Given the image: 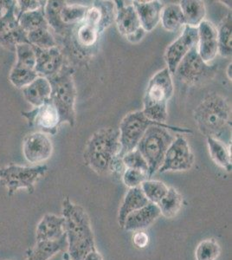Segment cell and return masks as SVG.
<instances>
[{
    "mask_svg": "<svg viewBox=\"0 0 232 260\" xmlns=\"http://www.w3.org/2000/svg\"><path fill=\"white\" fill-rule=\"evenodd\" d=\"M65 3V1L61 0H50L46 1L44 6V15L48 25L50 28H52L55 32L58 33L60 35L64 34V31L67 29L62 24L60 18V12Z\"/></svg>",
    "mask_w": 232,
    "mask_h": 260,
    "instance_id": "cell-29",
    "label": "cell"
},
{
    "mask_svg": "<svg viewBox=\"0 0 232 260\" xmlns=\"http://www.w3.org/2000/svg\"><path fill=\"white\" fill-rule=\"evenodd\" d=\"M48 171L47 165L25 166L12 165L0 168V184L7 189L9 197L19 189H26L33 193L36 184L41 180Z\"/></svg>",
    "mask_w": 232,
    "mask_h": 260,
    "instance_id": "cell-7",
    "label": "cell"
},
{
    "mask_svg": "<svg viewBox=\"0 0 232 260\" xmlns=\"http://www.w3.org/2000/svg\"><path fill=\"white\" fill-rule=\"evenodd\" d=\"M39 77V75L37 74L34 70L21 68L14 65V67L10 72L9 80L17 89H22L29 85V83H32Z\"/></svg>",
    "mask_w": 232,
    "mask_h": 260,
    "instance_id": "cell-37",
    "label": "cell"
},
{
    "mask_svg": "<svg viewBox=\"0 0 232 260\" xmlns=\"http://www.w3.org/2000/svg\"><path fill=\"white\" fill-rule=\"evenodd\" d=\"M172 73L168 68L157 72L147 84L143 98V113L152 121L167 123L168 103L174 95Z\"/></svg>",
    "mask_w": 232,
    "mask_h": 260,
    "instance_id": "cell-4",
    "label": "cell"
},
{
    "mask_svg": "<svg viewBox=\"0 0 232 260\" xmlns=\"http://www.w3.org/2000/svg\"><path fill=\"white\" fill-rule=\"evenodd\" d=\"M207 145L213 161L227 171H231V152L229 146L215 137H207Z\"/></svg>",
    "mask_w": 232,
    "mask_h": 260,
    "instance_id": "cell-25",
    "label": "cell"
},
{
    "mask_svg": "<svg viewBox=\"0 0 232 260\" xmlns=\"http://www.w3.org/2000/svg\"><path fill=\"white\" fill-rule=\"evenodd\" d=\"M65 220L62 216L47 213L42 218L36 230V241L56 240L65 234Z\"/></svg>",
    "mask_w": 232,
    "mask_h": 260,
    "instance_id": "cell-20",
    "label": "cell"
},
{
    "mask_svg": "<svg viewBox=\"0 0 232 260\" xmlns=\"http://www.w3.org/2000/svg\"><path fill=\"white\" fill-rule=\"evenodd\" d=\"M88 9V6L83 5H69L65 3L60 12V18L62 24L66 28L71 25L79 24L85 18Z\"/></svg>",
    "mask_w": 232,
    "mask_h": 260,
    "instance_id": "cell-32",
    "label": "cell"
},
{
    "mask_svg": "<svg viewBox=\"0 0 232 260\" xmlns=\"http://www.w3.org/2000/svg\"><path fill=\"white\" fill-rule=\"evenodd\" d=\"M132 242L136 247L140 249L145 248L149 243V237L143 231H138L132 236Z\"/></svg>",
    "mask_w": 232,
    "mask_h": 260,
    "instance_id": "cell-41",
    "label": "cell"
},
{
    "mask_svg": "<svg viewBox=\"0 0 232 260\" xmlns=\"http://www.w3.org/2000/svg\"><path fill=\"white\" fill-rule=\"evenodd\" d=\"M197 28L185 25L182 34L167 48L164 61L172 75L186 54L197 45Z\"/></svg>",
    "mask_w": 232,
    "mask_h": 260,
    "instance_id": "cell-13",
    "label": "cell"
},
{
    "mask_svg": "<svg viewBox=\"0 0 232 260\" xmlns=\"http://www.w3.org/2000/svg\"><path fill=\"white\" fill-rule=\"evenodd\" d=\"M103 32L100 27L83 20L77 24L75 37L77 44L82 47L91 48L96 45Z\"/></svg>",
    "mask_w": 232,
    "mask_h": 260,
    "instance_id": "cell-27",
    "label": "cell"
},
{
    "mask_svg": "<svg viewBox=\"0 0 232 260\" xmlns=\"http://www.w3.org/2000/svg\"><path fill=\"white\" fill-rule=\"evenodd\" d=\"M220 245L215 239H206L197 245L195 250L196 260H217L220 256Z\"/></svg>",
    "mask_w": 232,
    "mask_h": 260,
    "instance_id": "cell-35",
    "label": "cell"
},
{
    "mask_svg": "<svg viewBox=\"0 0 232 260\" xmlns=\"http://www.w3.org/2000/svg\"><path fill=\"white\" fill-rule=\"evenodd\" d=\"M37 62L35 71L39 77L50 78L57 74L64 65V59L61 50L57 46L50 49L34 47Z\"/></svg>",
    "mask_w": 232,
    "mask_h": 260,
    "instance_id": "cell-17",
    "label": "cell"
},
{
    "mask_svg": "<svg viewBox=\"0 0 232 260\" xmlns=\"http://www.w3.org/2000/svg\"><path fill=\"white\" fill-rule=\"evenodd\" d=\"M44 6L45 5L40 9L25 12L18 17V23L26 34L40 28H50L45 19Z\"/></svg>",
    "mask_w": 232,
    "mask_h": 260,
    "instance_id": "cell-31",
    "label": "cell"
},
{
    "mask_svg": "<svg viewBox=\"0 0 232 260\" xmlns=\"http://www.w3.org/2000/svg\"><path fill=\"white\" fill-rule=\"evenodd\" d=\"M141 188L145 196L150 203L159 204L162 199L168 193V187L164 182L160 180H153L147 179L141 185Z\"/></svg>",
    "mask_w": 232,
    "mask_h": 260,
    "instance_id": "cell-33",
    "label": "cell"
},
{
    "mask_svg": "<svg viewBox=\"0 0 232 260\" xmlns=\"http://www.w3.org/2000/svg\"><path fill=\"white\" fill-rule=\"evenodd\" d=\"M169 129L175 130L182 133H191V130L174 127L171 125H153L148 127L144 136L141 138L136 147V149L144 157L148 164L149 179L156 172L159 171L168 148L175 139V137L169 132Z\"/></svg>",
    "mask_w": 232,
    "mask_h": 260,
    "instance_id": "cell-5",
    "label": "cell"
},
{
    "mask_svg": "<svg viewBox=\"0 0 232 260\" xmlns=\"http://www.w3.org/2000/svg\"><path fill=\"white\" fill-rule=\"evenodd\" d=\"M212 68L204 62L197 52V45L194 46L181 60L174 75L183 83L193 85L208 77Z\"/></svg>",
    "mask_w": 232,
    "mask_h": 260,
    "instance_id": "cell-12",
    "label": "cell"
},
{
    "mask_svg": "<svg viewBox=\"0 0 232 260\" xmlns=\"http://www.w3.org/2000/svg\"><path fill=\"white\" fill-rule=\"evenodd\" d=\"M115 20L118 30L128 41L137 44L144 38L146 31L141 27L138 14L132 4L115 1Z\"/></svg>",
    "mask_w": 232,
    "mask_h": 260,
    "instance_id": "cell-10",
    "label": "cell"
},
{
    "mask_svg": "<svg viewBox=\"0 0 232 260\" xmlns=\"http://www.w3.org/2000/svg\"><path fill=\"white\" fill-rule=\"evenodd\" d=\"M227 76H228V78H229V80H231V63H229L228 65V68H227Z\"/></svg>",
    "mask_w": 232,
    "mask_h": 260,
    "instance_id": "cell-44",
    "label": "cell"
},
{
    "mask_svg": "<svg viewBox=\"0 0 232 260\" xmlns=\"http://www.w3.org/2000/svg\"><path fill=\"white\" fill-rule=\"evenodd\" d=\"M21 115L26 119L29 127L50 136H55L61 125L60 114L50 99L33 110L22 111Z\"/></svg>",
    "mask_w": 232,
    "mask_h": 260,
    "instance_id": "cell-9",
    "label": "cell"
},
{
    "mask_svg": "<svg viewBox=\"0 0 232 260\" xmlns=\"http://www.w3.org/2000/svg\"><path fill=\"white\" fill-rule=\"evenodd\" d=\"M121 161L125 169H136L145 172L148 175L149 167L144 157L141 155V153L137 149L130 151L121 157ZM149 179V178H148Z\"/></svg>",
    "mask_w": 232,
    "mask_h": 260,
    "instance_id": "cell-38",
    "label": "cell"
},
{
    "mask_svg": "<svg viewBox=\"0 0 232 260\" xmlns=\"http://www.w3.org/2000/svg\"><path fill=\"white\" fill-rule=\"evenodd\" d=\"M83 260H103V257L99 251L94 250L86 255Z\"/></svg>",
    "mask_w": 232,
    "mask_h": 260,
    "instance_id": "cell-43",
    "label": "cell"
},
{
    "mask_svg": "<svg viewBox=\"0 0 232 260\" xmlns=\"http://www.w3.org/2000/svg\"><path fill=\"white\" fill-rule=\"evenodd\" d=\"M0 244H2V241H1V240H0Z\"/></svg>",
    "mask_w": 232,
    "mask_h": 260,
    "instance_id": "cell-46",
    "label": "cell"
},
{
    "mask_svg": "<svg viewBox=\"0 0 232 260\" xmlns=\"http://www.w3.org/2000/svg\"><path fill=\"white\" fill-rule=\"evenodd\" d=\"M16 2L15 0H0V18L6 15L12 6L16 5Z\"/></svg>",
    "mask_w": 232,
    "mask_h": 260,
    "instance_id": "cell-42",
    "label": "cell"
},
{
    "mask_svg": "<svg viewBox=\"0 0 232 260\" xmlns=\"http://www.w3.org/2000/svg\"><path fill=\"white\" fill-rule=\"evenodd\" d=\"M150 202L145 196L144 192L141 190V186L130 188L126 192L123 201L121 203L119 213H118V223L121 228H123L124 223L126 217L135 211L139 210Z\"/></svg>",
    "mask_w": 232,
    "mask_h": 260,
    "instance_id": "cell-23",
    "label": "cell"
},
{
    "mask_svg": "<svg viewBox=\"0 0 232 260\" xmlns=\"http://www.w3.org/2000/svg\"><path fill=\"white\" fill-rule=\"evenodd\" d=\"M153 125L164 126L168 124L156 122L147 118L142 110L127 114L121 121L119 128L121 144V157L136 149L148 127Z\"/></svg>",
    "mask_w": 232,
    "mask_h": 260,
    "instance_id": "cell-8",
    "label": "cell"
},
{
    "mask_svg": "<svg viewBox=\"0 0 232 260\" xmlns=\"http://www.w3.org/2000/svg\"><path fill=\"white\" fill-rule=\"evenodd\" d=\"M62 217L68 243L67 253L72 260H83L90 251L96 250L94 233L88 213L69 197L62 201Z\"/></svg>",
    "mask_w": 232,
    "mask_h": 260,
    "instance_id": "cell-2",
    "label": "cell"
},
{
    "mask_svg": "<svg viewBox=\"0 0 232 260\" xmlns=\"http://www.w3.org/2000/svg\"><path fill=\"white\" fill-rule=\"evenodd\" d=\"M62 258H63V260H72L71 259V257H70V256H69V254L67 253V252H65L64 255H63V257H62Z\"/></svg>",
    "mask_w": 232,
    "mask_h": 260,
    "instance_id": "cell-45",
    "label": "cell"
},
{
    "mask_svg": "<svg viewBox=\"0 0 232 260\" xmlns=\"http://www.w3.org/2000/svg\"><path fill=\"white\" fill-rule=\"evenodd\" d=\"M15 52L17 55V62L15 66L35 71L37 56L32 45L29 44H20L16 46Z\"/></svg>",
    "mask_w": 232,
    "mask_h": 260,
    "instance_id": "cell-36",
    "label": "cell"
},
{
    "mask_svg": "<svg viewBox=\"0 0 232 260\" xmlns=\"http://www.w3.org/2000/svg\"><path fill=\"white\" fill-rule=\"evenodd\" d=\"M16 5L0 18V46L12 52H15L17 45L29 44L26 32L22 29L15 13Z\"/></svg>",
    "mask_w": 232,
    "mask_h": 260,
    "instance_id": "cell-15",
    "label": "cell"
},
{
    "mask_svg": "<svg viewBox=\"0 0 232 260\" xmlns=\"http://www.w3.org/2000/svg\"><path fill=\"white\" fill-rule=\"evenodd\" d=\"M138 14L141 27L146 32H150L159 24L164 5L158 0L132 1Z\"/></svg>",
    "mask_w": 232,
    "mask_h": 260,
    "instance_id": "cell-18",
    "label": "cell"
},
{
    "mask_svg": "<svg viewBox=\"0 0 232 260\" xmlns=\"http://www.w3.org/2000/svg\"><path fill=\"white\" fill-rule=\"evenodd\" d=\"M193 164V153L188 142L183 136H177L168 148L159 172L187 171Z\"/></svg>",
    "mask_w": 232,
    "mask_h": 260,
    "instance_id": "cell-11",
    "label": "cell"
},
{
    "mask_svg": "<svg viewBox=\"0 0 232 260\" xmlns=\"http://www.w3.org/2000/svg\"><path fill=\"white\" fill-rule=\"evenodd\" d=\"M23 153L28 162L41 165L52 155L53 144L48 135L36 131L24 137Z\"/></svg>",
    "mask_w": 232,
    "mask_h": 260,
    "instance_id": "cell-14",
    "label": "cell"
},
{
    "mask_svg": "<svg viewBox=\"0 0 232 260\" xmlns=\"http://www.w3.org/2000/svg\"><path fill=\"white\" fill-rule=\"evenodd\" d=\"M27 40L29 45L43 50L57 46V43L50 32V28H40L27 33Z\"/></svg>",
    "mask_w": 232,
    "mask_h": 260,
    "instance_id": "cell-34",
    "label": "cell"
},
{
    "mask_svg": "<svg viewBox=\"0 0 232 260\" xmlns=\"http://www.w3.org/2000/svg\"><path fill=\"white\" fill-rule=\"evenodd\" d=\"M231 13H228L218 29V54H220L223 57L231 56Z\"/></svg>",
    "mask_w": 232,
    "mask_h": 260,
    "instance_id": "cell-30",
    "label": "cell"
},
{
    "mask_svg": "<svg viewBox=\"0 0 232 260\" xmlns=\"http://www.w3.org/2000/svg\"><path fill=\"white\" fill-rule=\"evenodd\" d=\"M148 179V175L145 172L136 169H125L122 173V181L128 188L141 186L145 180Z\"/></svg>",
    "mask_w": 232,
    "mask_h": 260,
    "instance_id": "cell-39",
    "label": "cell"
},
{
    "mask_svg": "<svg viewBox=\"0 0 232 260\" xmlns=\"http://www.w3.org/2000/svg\"><path fill=\"white\" fill-rule=\"evenodd\" d=\"M24 99L34 108L41 106L50 100L51 86L50 81L45 77H39L22 89Z\"/></svg>",
    "mask_w": 232,
    "mask_h": 260,
    "instance_id": "cell-22",
    "label": "cell"
},
{
    "mask_svg": "<svg viewBox=\"0 0 232 260\" xmlns=\"http://www.w3.org/2000/svg\"><path fill=\"white\" fill-rule=\"evenodd\" d=\"M160 215L159 207L153 203H149L141 209L130 213L125 220L123 229L134 233L143 231L150 226Z\"/></svg>",
    "mask_w": 232,
    "mask_h": 260,
    "instance_id": "cell-19",
    "label": "cell"
},
{
    "mask_svg": "<svg viewBox=\"0 0 232 260\" xmlns=\"http://www.w3.org/2000/svg\"><path fill=\"white\" fill-rule=\"evenodd\" d=\"M179 6L185 18V25L197 28L206 18L205 2L200 0H183Z\"/></svg>",
    "mask_w": 232,
    "mask_h": 260,
    "instance_id": "cell-24",
    "label": "cell"
},
{
    "mask_svg": "<svg viewBox=\"0 0 232 260\" xmlns=\"http://www.w3.org/2000/svg\"><path fill=\"white\" fill-rule=\"evenodd\" d=\"M46 4V1H39V0H18L16 5L15 13L17 18L25 12L36 11L40 9Z\"/></svg>",
    "mask_w": 232,
    "mask_h": 260,
    "instance_id": "cell-40",
    "label": "cell"
},
{
    "mask_svg": "<svg viewBox=\"0 0 232 260\" xmlns=\"http://www.w3.org/2000/svg\"><path fill=\"white\" fill-rule=\"evenodd\" d=\"M157 206L160 210V214L164 216V218H174L182 208V195L174 187H169L168 193Z\"/></svg>",
    "mask_w": 232,
    "mask_h": 260,
    "instance_id": "cell-28",
    "label": "cell"
},
{
    "mask_svg": "<svg viewBox=\"0 0 232 260\" xmlns=\"http://www.w3.org/2000/svg\"><path fill=\"white\" fill-rule=\"evenodd\" d=\"M230 115L229 102L219 94L209 95L194 110L195 122L206 138L218 139V136L229 126Z\"/></svg>",
    "mask_w": 232,
    "mask_h": 260,
    "instance_id": "cell-3",
    "label": "cell"
},
{
    "mask_svg": "<svg viewBox=\"0 0 232 260\" xmlns=\"http://www.w3.org/2000/svg\"><path fill=\"white\" fill-rule=\"evenodd\" d=\"M120 132L115 127H103L92 135L86 143L83 158L86 164L96 174H122Z\"/></svg>",
    "mask_w": 232,
    "mask_h": 260,
    "instance_id": "cell-1",
    "label": "cell"
},
{
    "mask_svg": "<svg viewBox=\"0 0 232 260\" xmlns=\"http://www.w3.org/2000/svg\"><path fill=\"white\" fill-rule=\"evenodd\" d=\"M197 52L209 64L218 55V29L210 21L204 20L197 27Z\"/></svg>",
    "mask_w": 232,
    "mask_h": 260,
    "instance_id": "cell-16",
    "label": "cell"
},
{
    "mask_svg": "<svg viewBox=\"0 0 232 260\" xmlns=\"http://www.w3.org/2000/svg\"><path fill=\"white\" fill-rule=\"evenodd\" d=\"M74 69L63 65L61 71L48 78L51 86L50 100L58 110L62 123L74 127L76 123V98L77 89L74 83Z\"/></svg>",
    "mask_w": 232,
    "mask_h": 260,
    "instance_id": "cell-6",
    "label": "cell"
},
{
    "mask_svg": "<svg viewBox=\"0 0 232 260\" xmlns=\"http://www.w3.org/2000/svg\"><path fill=\"white\" fill-rule=\"evenodd\" d=\"M66 248H68L66 234L56 240L37 241L33 247L27 250L25 260H50Z\"/></svg>",
    "mask_w": 232,
    "mask_h": 260,
    "instance_id": "cell-21",
    "label": "cell"
},
{
    "mask_svg": "<svg viewBox=\"0 0 232 260\" xmlns=\"http://www.w3.org/2000/svg\"><path fill=\"white\" fill-rule=\"evenodd\" d=\"M160 21L164 30L171 32L177 31L181 27L185 26V18L179 4H169L164 6Z\"/></svg>",
    "mask_w": 232,
    "mask_h": 260,
    "instance_id": "cell-26",
    "label": "cell"
}]
</instances>
